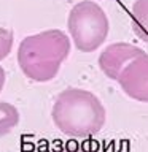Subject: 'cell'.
Here are the masks:
<instances>
[{"label":"cell","mask_w":148,"mask_h":152,"mask_svg":"<svg viewBox=\"0 0 148 152\" xmlns=\"http://www.w3.org/2000/svg\"><path fill=\"white\" fill-rule=\"evenodd\" d=\"M51 116L56 128L64 135L88 138L102 130L105 108L92 92L69 87L56 97Z\"/></svg>","instance_id":"1"},{"label":"cell","mask_w":148,"mask_h":152,"mask_svg":"<svg viewBox=\"0 0 148 152\" xmlns=\"http://www.w3.org/2000/svg\"><path fill=\"white\" fill-rule=\"evenodd\" d=\"M69 54L70 38L62 30L51 28L24 38L18 48V64L29 79L48 83L56 78Z\"/></svg>","instance_id":"2"},{"label":"cell","mask_w":148,"mask_h":152,"mask_svg":"<svg viewBox=\"0 0 148 152\" xmlns=\"http://www.w3.org/2000/svg\"><path fill=\"white\" fill-rule=\"evenodd\" d=\"M67 28L80 52H94L107 40L110 22L95 2H80L70 10Z\"/></svg>","instance_id":"3"},{"label":"cell","mask_w":148,"mask_h":152,"mask_svg":"<svg viewBox=\"0 0 148 152\" xmlns=\"http://www.w3.org/2000/svg\"><path fill=\"white\" fill-rule=\"evenodd\" d=\"M118 83L129 98L148 103V54L138 56L127 64L118 76Z\"/></svg>","instance_id":"4"},{"label":"cell","mask_w":148,"mask_h":152,"mask_svg":"<svg viewBox=\"0 0 148 152\" xmlns=\"http://www.w3.org/2000/svg\"><path fill=\"white\" fill-rule=\"evenodd\" d=\"M142 54H145V51L131 43H113L100 52L99 66L107 78L116 81L124 66Z\"/></svg>","instance_id":"5"},{"label":"cell","mask_w":148,"mask_h":152,"mask_svg":"<svg viewBox=\"0 0 148 152\" xmlns=\"http://www.w3.org/2000/svg\"><path fill=\"white\" fill-rule=\"evenodd\" d=\"M131 24L134 33L148 43V0H135L132 5Z\"/></svg>","instance_id":"6"},{"label":"cell","mask_w":148,"mask_h":152,"mask_svg":"<svg viewBox=\"0 0 148 152\" xmlns=\"http://www.w3.org/2000/svg\"><path fill=\"white\" fill-rule=\"evenodd\" d=\"M19 124V111L8 102H0V136L8 135Z\"/></svg>","instance_id":"7"},{"label":"cell","mask_w":148,"mask_h":152,"mask_svg":"<svg viewBox=\"0 0 148 152\" xmlns=\"http://www.w3.org/2000/svg\"><path fill=\"white\" fill-rule=\"evenodd\" d=\"M13 43H14L13 32L10 30V28L0 27V62L3 59H7L8 54L11 52Z\"/></svg>","instance_id":"8"},{"label":"cell","mask_w":148,"mask_h":152,"mask_svg":"<svg viewBox=\"0 0 148 152\" xmlns=\"http://www.w3.org/2000/svg\"><path fill=\"white\" fill-rule=\"evenodd\" d=\"M5 79H7V75H5V70L0 66V92H2V89L5 86Z\"/></svg>","instance_id":"9"},{"label":"cell","mask_w":148,"mask_h":152,"mask_svg":"<svg viewBox=\"0 0 148 152\" xmlns=\"http://www.w3.org/2000/svg\"><path fill=\"white\" fill-rule=\"evenodd\" d=\"M57 152H84V151H81V149H61Z\"/></svg>","instance_id":"10"}]
</instances>
